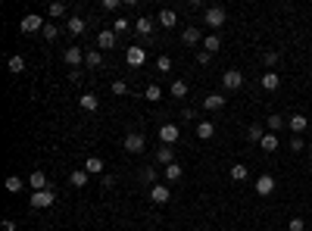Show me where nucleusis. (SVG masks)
<instances>
[{"mask_svg":"<svg viewBox=\"0 0 312 231\" xmlns=\"http://www.w3.org/2000/svg\"><path fill=\"white\" fill-rule=\"evenodd\" d=\"M103 9H109V13H112V9H119V0H103Z\"/></svg>","mask_w":312,"mask_h":231,"instance_id":"09e8293b","label":"nucleus"},{"mask_svg":"<svg viewBox=\"0 0 312 231\" xmlns=\"http://www.w3.org/2000/svg\"><path fill=\"white\" fill-rule=\"evenodd\" d=\"M259 147L265 150V153H272V150H278V134H275V131H265V137L259 141Z\"/></svg>","mask_w":312,"mask_h":231,"instance_id":"4be33fe9","label":"nucleus"},{"mask_svg":"<svg viewBox=\"0 0 312 231\" xmlns=\"http://www.w3.org/2000/svg\"><path fill=\"white\" fill-rule=\"evenodd\" d=\"M156 69H159V72H169V69H172V60H169L166 53H163V56L156 60Z\"/></svg>","mask_w":312,"mask_h":231,"instance_id":"79ce46f5","label":"nucleus"},{"mask_svg":"<svg viewBox=\"0 0 312 231\" xmlns=\"http://www.w3.org/2000/svg\"><path fill=\"white\" fill-rule=\"evenodd\" d=\"M287 125H291V128H294V131L300 134V131H303V128H306V125H309V119H306V116H303V113H294V116H291V119H287Z\"/></svg>","mask_w":312,"mask_h":231,"instance_id":"5701e85b","label":"nucleus"},{"mask_svg":"<svg viewBox=\"0 0 312 231\" xmlns=\"http://www.w3.org/2000/svg\"><path fill=\"white\" fill-rule=\"evenodd\" d=\"M85 28H88V22L82 16H69V31L72 34H85Z\"/></svg>","mask_w":312,"mask_h":231,"instance_id":"c85d7f7f","label":"nucleus"},{"mask_svg":"<svg viewBox=\"0 0 312 231\" xmlns=\"http://www.w3.org/2000/svg\"><path fill=\"white\" fill-rule=\"evenodd\" d=\"M85 63H88L91 69H97V66H103V56H100V50H88V53H85Z\"/></svg>","mask_w":312,"mask_h":231,"instance_id":"72a5a7b5","label":"nucleus"},{"mask_svg":"<svg viewBox=\"0 0 312 231\" xmlns=\"http://www.w3.org/2000/svg\"><path fill=\"white\" fill-rule=\"evenodd\" d=\"M209 60H212V53H206V50H200V53H197V63H200V66H206Z\"/></svg>","mask_w":312,"mask_h":231,"instance_id":"a18cd8bd","label":"nucleus"},{"mask_svg":"<svg viewBox=\"0 0 312 231\" xmlns=\"http://www.w3.org/2000/svg\"><path fill=\"white\" fill-rule=\"evenodd\" d=\"M163 175H166V181L172 184V181H178V178L184 175V172H181V166H178V163H172V166H166V172H163Z\"/></svg>","mask_w":312,"mask_h":231,"instance_id":"473e14b6","label":"nucleus"},{"mask_svg":"<svg viewBox=\"0 0 312 231\" xmlns=\"http://www.w3.org/2000/svg\"><path fill=\"white\" fill-rule=\"evenodd\" d=\"M222 85L228 91H240L244 88V72H237V69H228V72L222 75Z\"/></svg>","mask_w":312,"mask_h":231,"instance_id":"423d86ee","label":"nucleus"},{"mask_svg":"<svg viewBox=\"0 0 312 231\" xmlns=\"http://www.w3.org/2000/svg\"><path fill=\"white\" fill-rule=\"evenodd\" d=\"M6 66H9V72H16V75H19L22 69H25V60H22V56H9V63H6Z\"/></svg>","mask_w":312,"mask_h":231,"instance_id":"4c0bfd02","label":"nucleus"},{"mask_svg":"<svg viewBox=\"0 0 312 231\" xmlns=\"http://www.w3.org/2000/svg\"><path fill=\"white\" fill-rule=\"evenodd\" d=\"M150 200L153 203H169L172 197H169V184H153L150 188Z\"/></svg>","mask_w":312,"mask_h":231,"instance_id":"f8f14e48","label":"nucleus"},{"mask_svg":"<svg viewBox=\"0 0 312 231\" xmlns=\"http://www.w3.org/2000/svg\"><path fill=\"white\" fill-rule=\"evenodd\" d=\"M85 172H88V175H100V172H103V159L100 156H88Z\"/></svg>","mask_w":312,"mask_h":231,"instance_id":"a878e982","label":"nucleus"},{"mask_svg":"<svg viewBox=\"0 0 312 231\" xmlns=\"http://www.w3.org/2000/svg\"><path fill=\"white\" fill-rule=\"evenodd\" d=\"M203 47H206V53H218V47H222V38H218V34H206V38H203Z\"/></svg>","mask_w":312,"mask_h":231,"instance_id":"bb28decb","label":"nucleus"},{"mask_svg":"<svg viewBox=\"0 0 312 231\" xmlns=\"http://www.w3.org/2000/svg\"><path fill=\"white\" fill-rule=\"evenodd\" d=\"M215 134V125L209 122V119H203V122H197V137L200 141H209V137Z\"/></svg>","mask_w":312,"mask_h":231,"instance_id":"a211bd4d","label":"nucleus"},{"mask_svg":"<svg viewBox=\"0 0 312 231\" xmlns=\"http://www.w3.org/2000/svg\"><path fill=\"white\" fill-rule=\"evenodd\" d=\"M262 137H265V125H250L247 128V141L250 144H259Z\"/></svg>","mask_w":312,"mask_h":231,"instance_id":"393cba45","label":"nucleus"},{"mask_svg":"<svg viewBox=\"0 0 312 231\" xmlns=\"http://www.w3.org/2000/svg\"><path fill=\"white\" fill-rule=\"evenodd\" d=\"M97 47H100V50H112V47H115V31H112V28H106V31L97 34Z\"/></svg>","mask_w":312,"mask_h":231,"instance_id":"ddd939ff","label":"nucleus"},{"mask_svg":"<svg viewBox=\"0 0 312 231\" xmlns=\"http://www.w3.org/2000/svg\"><path fill=\"white\" fill-rule=\"evenodd\" d=\"M194 116H197V110H194V107H184L181 110V119H194Z\"/></svg>","mask_w":312,"mask_h":231,"instance_id":"49530a36","label":"nucleus"},{"mask_svg":"<svg viewBox=\"0 0 312 231\" xmlns=\"http://www.w3.org/2000/svg\"><path fill=\"white\" fill-rule=\"evenodd\" d=\"M44 25H47V22H44V16H38V13H28L25 19L19 22V28L25 31V34H34V31H44Z\"/></svg>","mask_w":312,"mask_h":231,"instance_id":"7ed1b4c3","label":"nucleus"},{"mask_svg":"<svg viewBox=\"0 0 312 231\" xmlns=\"http://www.w3.org/2000/svg\"><path fill=\"white\" fill-rule=\"evenodd\" d=\"M222 107H225V97H222V94H209V97L203 100V110H209V113L222 110Z\"/></svg>","mask_w":312,"mask_h":231,"instance_id":"412c9836","label":"nucleus"},{"mask_svg":"<svg viewBox=\"0 0 312 231\" xmlns=\"http://www.w3.org/2000/svg\"><path fill=\"white\" fill-rule=\"evenodd\" d=\"M291 150H294V153H297V150H306L303 147V137H291Z\"/></svg>","mask_w":312,"mask_h":231,"instance_id":"c03bdc74","label":"nucleus"},{"mask_svg":"<svg viewBox=\"0 0 312 231\" xmlns=\"http://www.w3.org/2000/svg\"><path fill=\"white\" fill-rule=\"evenodd\" d=\"M156 22H159L163 28H175V25H178V13H175V9H159Z\"/></svg>","mask_w":312,"mask_h":231,"instance_id":"9b49d317","label":"nucleus"},{"mask_svg":"<svg viewBox=\"0 0 312 231\" xmlns=\"http://www.w3.org/2000/svg\"><path fill=\"white\" fill-rule=\"evenodd\" d=\"M112 94L115 97H125V94H128V85H125L122 78H115V82H112Z\"/></svg>","mask_w":312,"mask_h":231,"instance_id":"58836bf2","label":"nucleus"},{"mask_svg":"<svg viewBox=\"0 0 312 231\" xmlns=\"http://www.w3.org/2000/svg\"><path fill=\"white\" fill-rule=\"evenodd\" d=\"M53 200H56V194H53V188H50V191H34L28 203L34 206V210H50Z\"/></svg>","mask_w":312,"mask_h":231,"instance_id":"f03ea898","label":"nucleus"},{"mask_svg":"<svg viewBox=\"0 0 312 231\" xmlns=\"http://www.w3.org/2000/svg\"><path fill=\"white\" fill-rule=\"evenodd\" d=\"M265 128H269V131H278V128H284V119H281L278 113H275V116H269V122H265Z\"/></svg>","mask_w":312,"mask_h":231,"instance_id":"e433bc0d","label":"nucleus"},{"mask_svg":"<svg viewBox=\"0 0 312 231\" xmlns=\"http://www.w3.org/2000/svg\"><path fill=\"white\" fill-rule=\"evenodd\" d=\"M122 147L128 150V153H141V150L147 147V137H144L141 131H131V134H128V137L122 141Z\"/></svg>","mask_w":312,"mask_h":231,"instance_id":"20e7f679","label":"nucleus"},{"mask_svg":"<svg viewBox=\"0 0 312 231\" xmlns=\"http://www.w3.org/2000/svg\"><path fill=\"white\" fill-rule=\"evenodd\" d=\"M78 107H82V110H88V113H97L100 100H97L94 94H82V97H78Z\"/></svg>","mask_w":312,"mask_h":231,"instance_id":"aec40b11","label":"nucleus"},{"mask_svg":"<svg viewBox=\"0 0 312 231\" xmlns=\"http://www.w3.org/2000/svg\"><path fill=\"white\" fill-rule=\"evenodd\" d=\"M228 175H231V181H247V175H250V172H247V166H244V163H234Z\"/></svg>","mask_w":312,"mask_h":231,"instance_id":"cd10ccee","label":"nucleus"},{"mask_svg":"<svg viewBox=\"0 0 312 231\" xmlns=\"http://www.w3.org/2000/svg\"><path fill=\"white\" fill-rule=\"evenodd\" d=\"M262 63H265V72H275V66L281 63V53L278 50H265L262 53Z\"/></svg>","mask_w":312,"mask_h":231,"instance_id":"6ab92c4d","label":"nucleus"},{"mask_svg":"<svg viewBox=\"0 0 312 231\" xmlns=\"http://www.w3.org/2000/svg\"><path fill=\"white\" fill-rule=\"evenodd\" d=\"M50 16H53V19L66 16V3H50Z\"/></svg>","mask_w":312,"mask_h":231,"instance_id":"37998d69","label":"nucleus"},{"mask_svg":"<svg viewBox=\"0 0 312 231\" xmlns=\"http://www.w3.org/2000/svg\"><path fill=\"white\" fill-rule=\"evenodd\" d=\"M287 231H306V222H303L300 216H294L291 222H287Z\"/></svg>","mask_w":312,"mask_h":231,"instance_id":"ea45409f","label":"nucleus"},{"mask_svg":"<svg viewBox=\"0 0 312 231\" xmlns=\"http://www.w3.org/2000/svg\"><path fill=\"white\" fill-rule=\"evenodd\" d=\"M44 38H47V41H56V38H60V28H56V25H44Z\"/></svg>","mask_w":312,"mask_h":231,"instance_id":"a19ab883","label":"nucleus"},{"mask_svg":"<svg viewBox=\"0 0 312 231\" xmlns=\"http://www.w3.org/2000/svg\"><path fill=\"white\" fill-rule=\"evenodd\" d=\"M309 163H312V150H309Z\"/></svg>","mask_w":312,"mask_h":231,"instance_id":"8fccbe9b","label":"nucleus"},{"mask_svg":"<svg viewBox=\"0 0 312 231\" xmlns=\"http://www.w3.org/2000/svg\"><path fill=\"white\" fill-rule=\"evenodd\" d=\"M3 184H6V191H9V194H19L22 188H25V181H22L19 175H6V181H3Z\"/></svg>","mask_w":312,"mask_h":231,"instance_id":"7c9ffc66","label":"nucleus"},{"mask_svg":"<svg viewBox=\"0 0 312 231\" xmlns=\"http://www.w3.org/2000/svg\"><path fill=\"white\" fill-rule=\"evenodd\" d=\"M125 63H128V66H144L147 63V50L144 47H137V44H131V47L128 50H125Z\"/></svg>","mask_w":312,"mask_h":231,"instance_id":"39448f33","label":"nucleus"},{"mask_svg":"<svg viewBox=\"0 0 312 231\" xmlns=\"http://www.w3.org/2000/svg\"><path fill=\"white\" fill-rule=\"evenodd\" d=\"M153 25H156V19H150V16H141V19L134 22V31L141 34V38H147V34L153 31Z\"/></svg>","mask_w":312,"mask_h":231,"instance_id":"f3484780","label":"nucleus"},{"mask_svg":"<svg viewBox=\"0 0 312 231\" xmlns=\"http://www.w3.org/2000/svg\"><path fill=\"white\" fill-rule=\"evenodd\" d=\"M259 85H262V91H269V94H275V91L281 88V75H278V72H265V75L259 78Z\"/></svg>","mask_w":312,"mask_h":231,"instance_id":"1a4fd4ad","label":"nucleus"},{"mask_svg":"<svg viewBox=\"0 0 312 231\" xmlns=\"http://www.w3.org/2000/svg\"><path fill=\"white\" fill-rule=\"evenodd\" d=\"M181 41L188 44V47H197V44L203 41V34H200V28H197V25H188V28L181 31Z\"/></svg>","mask_w":312,"mask_h":231,"instance_id":"9d476101","label":"nucleus"},{"mask_svg":"<svg viewBox=\"0 0 312 231\" xmlns=\"http://www.w3.org/2000/svg\"><path fill=\"white\" fill-rule=\"evenodd\" d=\"M144 97L156 103L159 97H163V88H159V85H147V88H144Z\"/></svg>","mask_w":312,"mask_h":231,"instance_id":"f704fd0d","label":"nucleus"},{"mask_svg":"<svg viewBox=\"0 0 312 231\" xmlns=\"http://www.w3.org/2000/svg\"><path fill=\"white\" fill-rule=\"evenodd\" d=\"M156 163L159 166H172V163H175V150H172L169 144H163V147L156 150Z\"/></svg>","mask_w":312,"mask_h":231,"instance_id":"2eb2a0df","label":"nucleus"},{"mask_svg":"<svg viewBox=\"0 0 312 231\" xmlns=\"http://www.w3.org/2000/svg\"><path fill=\"white\" fill-rule=\"evenodd\" d=\"M88 178H91V175H88L85 169H75L72 175H69V181H72V188H85V184H88Z\"/></svg>","mask_w":312,"mask_h":231,"instance_id":"c756f323","label":"nucleus"},{"mask_svg":"<svg viewBox=\"0 0 312 231\" xmlns=\"http://www.w3.org/2000/svg\"><path fill=\"white\" fill-rule=\"evenodd\" d=\"M178 137H181V131H178V125H159V141H163V144H175L178 141Z\"/></svg>","mask_w":312,"mask_h":231,"instance_id":"6e6552de","label":"nucleus"},{"mask_svg":"<svg viewBox=\"0 0 312 231\" xmlns=\"http://www.w3.org/2000/svg\"><path fill=\"white\" fill-rule=\"evenodd\" d=\"M225 19H228V13H225L222 6H206L203 9V22L212 28V34H218V28L225 25Z\"/></svg>","mask_w":312,"mask_h":231,"instance_id":"f257e3e1","label":"nucleus"},{"mask_svg":"<svg viewBox=\"0 0 312 231\" xmlns=\"http://www.w3.org/2000/svg\"><path fill=\"white\" fill-rule=\"evenodd\" d=\"M156 178H159V175H156V169H153V166H144V169H141V181H144V184H150V188H153Z\"/></svg>","mask_w":312,"mask_h":231,"instance_id":"2f4dec72","label":"nucleus"},{"mask_svg":"<svg viewBox=\"0 0 312 231\" xmlns=\"http://www.w3.org/2000/svg\"><path fill=\"white\" fill-rule=\"evenodd\" d=\"M275 188H278V184H275L272 175H259V178H256V194H259V197H272Z\"/></svg>","mask_w":312,"mask_h":231,"instance_id":"0eeeda50","label":"nucleus"},{"mask_svg":"<svg viewBox=\"0 0 312 231\" xmlns=\"http://www.w3.org/2000/svg\"><path fill=\"white\" fill-rule=\"evenodd\" d=\"M128 28H134V25H131V22H128V19H122V16H119V19H115V22H112V31H115V34H125V31H128Z\"/></svg>","mask_w":312,"mask_h":231,"instance_id":"c9c22d12","label":"nucleus"},{"mask_svg":"<svg viewBox=\"0 0 312 231\" xmlns=\"http://www.w3.org/2000/svg\"><path fill=\"white\" fill-rule=\"evenodd\" d=\"M169 94L175 97V100L188 97V82H181V78H178V82H172V85H169Z\"/></svg>","mask_w":312,"mask_h":231,"instance_id":"b1692460","label":"nucleus"},{"mask_svg":"<svg viewBox=\"0 0 312 231\" xmlns=\"http://www.w3.org/2000/svg\"><path fill=\"white\" fill-rule=\"evenodd\" d=\"M0 228H3V231H16V222H13V219H3V222H0Z\"/></svg>","mask_w":312,"mask_h":231,"instance_id":"de8ad7c7","label":"nucleus"},{"mask_svg":"<svg viewBox=\"0 0 312 231\" xmlns=\"http://www.w3.org/2000/svg\"><path fill=\"white\" fill-rule=\"evenodd\" d=\"M63 60H66V66H78V63H85V50L82 47H69L66 53H63Z\"/></svg>","mask_w":312,"mask_h":231,"instance_id":"4468645a","label":"nucleus"},{"mask_svg":"<svg viewBox=\"0 0 312 231\" xmlns=\"http://www.w3.org/2000/svg\"><path fill=\"white\" fill-rule=\"evenodd\" d=\"M28 184L34 191H50V181H47V175H44V172H31L28 175Z\"/></svg>","mask_w":312,"mask_h":231,"instance_id":"dca6fc26","label":"nucleus"}]
</instances>
